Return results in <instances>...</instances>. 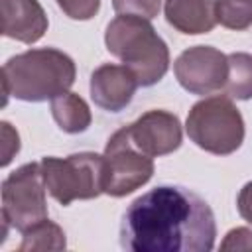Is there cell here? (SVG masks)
I'll return each instance as SVG.
<instances>
[{"instance_id":"cell-11","label":"cell","mask_w":252,"mask_h":252,"mask_svg":"<svg viewBox=\"0 0 252 252\" xmlns=\"http://www.w3.org/2000/svg\"><path fill=\"white\" fill-rule=\"evenodd\" d=\"M0 10L4 37L32 45L47 32V14L37 0H0Z\"/></svg>"},{"instance_id":"cell-9","label":"cell","mask_w":252,"mask_h":252,"mask_svg":"<svg viewBox=\"0 0 252 252\" xmlns=\"http://www.w3.org/2000/svg\"><path fill=\"white\" fill-rule=\"evenodd\" d=\"M128 134L138 150L152 158L167 156L181 146L183 130L181 122L173 112L167 110H148L128 124Z\"/></svg>"},{"instance_id":"cell-3","label":"cell","mask_w":252,"mask_h":252,"mask_svg":"<svg viewBox=\"0 0 252 252\" xmlns=\"http://www.w3.org/2000/svg\"><path fill=\"white\" fill-rule=\"evenodd\" d=\"M104 43L108 53L136 75L140 87H154L169 69V47L158 35L150 20L116 16L106 26Z\"/></svg>"},{"instance_id":"cell-4","label":"cell","mask_w":252,"mask_h":252,"mask_svg":"<svg viewBox=\"0 0 252 252\" xmlns=\"http://www.w3.org/2000/svg\"><path fill=\"white\" fill-rule=\"evenodd\" d=\"M189 140L215 156H230L244 142V118L230 96L213 94L195 102L187 114Z\"/></svg>"},{"instance_id":"cell-19","label":"cell","mask_w":252,"mask_h":252,"mask_svg":"<svg viewBox=\"0 0 252 252\" xmlns=\"http://www.w3.org/2000/svg\"><path fill=\"white\" fill-rule=\"evenodd\" d=\"M220 250H252V230L246 226L228 230L220 242Z\"/></svg>"},{"instance_id":"cell-8","label":"cell","mask_w":252,"mask_h":252,"mask_svg":"<svg viewBox=\"0 0 252 252\" xmlns=\"http://www.w3.org/2000/svg\"><path fill=\"white\" fill-rule=\"evenodd\" d=\"M177 83L191 94H213L224 89L228 75L226 55L211 45H195L185 49L173 63Z\"/></svg>"},{"instance_id":"cell-18","label":"cell","mask_w":252,"mask_h":252,"mask_svg":"<svg viewBox=\"0 0 252 252\" xmlns=\"http://www.w3.org/2000/svg\"><path fill=\"white\" fill-rule=\"evenodd\" d=\"M63 14L77 22H87L98 14L100 0H55Z\"/></svg>"},{"instance_id":"cell-10","label":"cell","mask_w":252,"mask_h":252,"mask_svg":"<svg viewBox=\"0 0 252 252\" xmlns=\"http://www.w3.org/2000/svg\"><path fill=\"white\" fill-rule=\"evenodd\" d=\"M140 87L136 75L126 65L104 63L96 67L91 75V98L93 102L106 112L124 110L132 98L136 89Z\"/></svg>"},{"instance_id":"cell-15","label":"cell","mask_w":252,"mask_h":252,"mask_svg":"<svg viewBox=\"0 0 252 252\" xmlns=\"http://www.w3.org/2000/svg\"><path fill=\"white\" fill-rule=\"evenodd\" d=\"M67 246L65 232L59 224L51 222L49 219L37 222L30 230L22 232L20 250H63Z\"/></svg>"},{"instance_id":"cell-2","label":"cell","mask_w":252,"mask_h":252,"mask_svg":"<svg viewBox=\"0 0 252 252\" xmlns=\"http://www.w3.org/2000/svg\"><path fill=\"white\" fill-rule=\"evenodd\" d=\"M77 77L75 61L55 47L28 49L2 67L4 102L8 96L24 102H43L67 93Z\"/></svg>"},{"instance_id":"cell-7","label":"cell","mask_w":252,"mask_h":252,"mask_svg":"<svg viewBox=\"0 0 252 252\" xmlns=\"http://www.w3.org/2000/svg\"><path fill=\"white\" fill-rule=\"evenodd\" d=\"M104 193L126 197L154 175V158L136 148L128 126L116 130L104 146Z\"/></svg>"},{"instance_id":"cell-16","label":"cell","mask_w":252,"mask_h":252,"mask_svg":"<svg viewBox=\"0 0 252 252\" xmlns=\"http://www.w3.org/2000/svg\"><path fill=\"white\" fill-rule=\"evenodd\" d=\"M217 24L242 32L252 26V0H215Z\"/></svg>"},{"instance_id":"cell-17","label":"cell","mask_w":252,"mask_h":252,"mask_svg":"<svg viewBox=\"0 0 252 252\" xmlns=\"http://www.w3.org/2000/svg\"><path fill=\"white\" fill-rule=\"evenodd\" d=\"M112 8L118 16H138L154 20L161 10V0H112Z\"/></svg>"},{"instance_id":"cell-5","label":"cell","mask_w":252,"mask_h":252,"mask_svg":"<svg viewBox=\"0 0 252 252\" xmlns=\"http://www.w3.org/2000/svg\"><path fill=\"white\" fill-rule=\"evenodd\" d=\"M49 195L63 207L104 193V156L79 152L67 158L45 156L39 161Z\"/></svg>"},{"instance_id":"cell-13","label":"cell","mask_w":252,"mask_h":252,"mask_svg":"<svg viewBox=\"0 0 252 252\" xmlns=\"http://www.w3.org/2000/svg\"><path fill=\"white\" fill-rule=\"evenodd\" d=\"M51 116L65 134H83L93 122V114L85 98L71 91L51 100Z\"/></svg>"},{"instance_id":"cell-21","label":"cell","mask_w":252,"mask_h":252,"mask_svg":"<svg viewBox=\"0 0 252 252\" xmlns=\"http://www.w3.org/2000/svg\"><path fill=\"white\" fill-rule=\"evenodd\" d=\"M236 209L240 213V217L252 224V181L244 183L242 189L238 191V197H236Z\"/></svg>"},{"instance_id":"cell-20","label":"cell","mask_w":252,"mask_h":252,"mask_svg":"<svg viewBox=\"0 0 252 252\" xmlns=\"http://www.w3.org/2000/svg\"><path fill=\"white\" fill-rule=\"evenodd\" d=\"M2 140H4V144H2V150H4L2 165H8L12 161V158L20 152V136L8 122H2Z\"/></svg>"},{"instance_id":"cell-14","label":"cell","mask_w":252,"mask_h":252,"mask_svg":"<svg viewBox=\"0 0 252 252\" xmlns=\"http://www.w3.org/2000/svg\"><path fill=\"white\" fill-rule=\"evenodd\" d=\"M228 75L224 83V94L236 100L252 98V55L244 51L228 53Z\"/></svg>"},{"instance_id":"cell-12","label":"cell","mask_w":252,"mask_h":252,"mask_svg":"<svg viewBox=\"0 0 252 252\" xmlns=\"http://www.w3.org/2000/svg\"><path fill=\"white\" fill-rule=\"evenodd\" d=\"M163 14L169 26L187 35L209 33L217 26L215 0H165Z\"/></svg>"},{"instance_id":"cell-1","label":"cell","mask_w":252,"mask_h":252,"mask_svg":"<svg viewBox=\"0 0 252 252\" xmlns=\"http://www.w3.org/2000/svg\"><path fill=\"white\" fill-rule=\"evenodd\" d=\"M217 222L209 203L183 185H158L122 215L120 246L132 252H209Z\"/></svg>"},{"instance_id":"cell-6","label":"cell","mask_w":252,"mask_h":252,"mask_svg":"<svg viewBox=\"0 0 252 252\" xmlns=\"http://www.w3.org/2000/svg\"><path fill=\"white\" fill-rule=\"evenodd\" d=\"M45 181L39 161L24 163L14 169L2 181V224L4 236L8 228L20 234L45 220L47 201H45Z\"/></svg>"}]
</instances>
